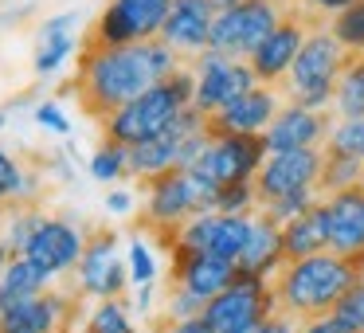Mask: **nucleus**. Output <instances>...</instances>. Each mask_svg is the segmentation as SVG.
<instances>
[{
    "label": "nucleus",
    "instance_id": "obj_1",
    "mask_svg": "<svg viewBox=\"0 0 364 333\" xmlns=\"http://www.w3.org/2000/svg\"><path fill=\"white\" fill-rule=\"evenodd\" d=\"M181 67H184L181 51H173L165 40H145V43H129V48H95V43H82L71 87L79 95L82 110L95 122H106L129 98L145 95L153 83L168 79Z\"/></svg>",
    "mask_w": 364,
    "mask_h": 333
},
{
    "label": "nucleus",
    "instance_id": "obj_2",
    "mask_svg": "<svg viewBox=\"0 0 364 333\" xmlns=\"http://www.w3.org/2000/svg\"><path fill=\"white\" fill-rule=\"evenodd\" d=\"M356 278H360L356 263L337 251H321V255H309V259H286L278 267V275L270 278L274 310L294 317V322L325 317Z\"/></svg>",
    "mask_w": 364,
    "mask_h": 333
},
{
    "label": "nucleus",
    "instance_id": "obj_3",
    "mask_svg": "<svg viewBox=\"0 0 364 333\" xmlns=\"http://www.w3.org/2000/svg\"><path fill=\"white\" fill-rule=\"evenodd\" d=\"M192 90H196L192 67H181V71H173L168 79L153 83L145 95L129 98V102L122 106V110H114L106 122H98V126H102V137L126 145V149H134V145H141V142H153V137H161L192 106Z\"/></svg>",
    "mask_w": 364,
    "mask_h": 333
},
{
    "label": "nucleus",
    "instance_id": "obj_4",
    "mask_svg": "<svg viewBox=\"0 0 364 333\" xmlns=\"http://www.w3.org/2000/svg\"><path fill=\"white\" fill-rule=\"evenodd\" d=\"M345 59H348V51L337 43L329 24H321L306 36L290 75L278 87L290 95V102L306 106V110H329L333 95H337V79L345 71Z\"/></svg>",
    "mask_w": 364,
    "mask_h": 333
},
{
    "label": "nucleus",
    "instance_id": "obj_5",
    "mask_svg": "<svg viewBox=\"0 0 364 333\" xmlns=\"http://www.w3.org/2000/svg\"><path fill=\"white\" fill-rule=\"evenodd\" d=\"M215 192L220 189H208L188 169L153 176V181H145V228L165 243L184 220H192L196 212H212Z\"/></svg>",
    "mask_w": 364,
    "mask_h": 333
},
{
    "label": "nucleus",
    "instance_id": "obj_6",
    "mask_svg": "<svg viewBox=\"0 0 364 333\" xmlns=\"http://www.w3.org/2000/svg\"><path fill=\"white\" fill-rule=\"evenodd\" d=\"M290 9L294 4H282V0H243L235 9L220 12L212 24V36H208V51L251 59V51L290 16Z\"/></svg>",
    "mask_w": 364,
    "mask_h": 333
},
{
    "label": "nucleus",
    "instance_id": "obj_7",
    "mask_svg": "<svg viewBox=\"0 0 364 333\" xmlns=\"http://www.w3.org/2000/svg\"><path fill=\"white\" fill-rule=\"evenodd\" d=\"M274 314V290H270V278L259 275H243L239 270L231 278V286H223L215 298L204 302V322L212 333H243L255 329L259 322Z\"/></svg>",
    "mask_w": 364,
    "mask_h": 333
},
{
    "label": "nucleus",
    "instance_id": "obj_8",
    "mask_svg": "<svg viewBox=\"0 0 364 333\" xmlns=\"http://www.w3.org/2000/svg\"><path fill=\"white\" fill-rule=\"evenodd\" d=\"M262 161H267L262 134H223V137L208 134V145L188 165V173H196L208 189H223V184L235 181H255Z\"/></svg>",
    "mask_w": 364,
    "mask_h": 333
},
{
    "label": "nucleus",
    "instance_id": "obj_9",
    "mask_svg": "<svg viewBox=\"0 0 364 333\" xmlns=\"http://www.w3.org/2000/svg\"><path fill=\"white\" fill-rule=\"evenodd\" d=\"M168 9H173V0H106L87 43H95V48H129V43L157 40Z\"/></svg>",
    "mask_w": 364,
    "mask_h": 333
},
{
    "label": "nucleus",
    "instance_id": "obj_10",
    "mask_svg": "<svg viewBox=\"0 0 364 333\" xmlns=\"http://www.w3.org/2000/svg\"><path fill=\"white\" fill-rule=\"evenodd\" d=\"M129 290V267L126 255L118 251V236L110 228L87 231V247L75 267V298H126Z\"/></svg>",
    "mask_w": 364,
    "mask_h": 333
},
{
    "label": "nucleus",
    "instance_id": "obj_11",
    "mask_svg": "<svg viewBox=\"0 0 364 333\" xmlns=\"http://www.w3.org/2000/svg\"><path fill=\"white\" fill-rule=\"evenodd\" d=\"M192 79H196L192 106H196L200 114L223 110V106L235 102L239 95L259 87V79H255L247 59H231V56H220V51H200L196 63H192Z\"/></svg>",
    "mask_w": 364,
    "mask_h": 333
},
{
    "label": "nucleus",
    "instance_id": "obj_12",
    "mask_svg": "<svg viewBox=\"0 0 364 333\" xmlns=\"http://www.w3.org/2000/svg\"><path fill=\"white\" fill-rule=\"evenodd\" d=\"M321 24H329V20H317V16H309L306 9L294 4L290 16H286L282 24H278L274 32H270L267 40L251 51V59H247L251 71H255V79L267 83V87H278V83L290 75V67H294V59H298L306 36L314 32V28H321Z\"/></svg>",
    "mask_w": 364,
    "mask_h": 333
},
{
    "label": "nucleus",
    "instance_id": "obj_13",
    "mask_svg": "<svg viewBox=\"0 0 364 333\" xmlns=\"http://www.w3.org/2000/svg\"><path fill=\"white\" fill-rule=\"evenodd\" d=\"M251 216L196 212L192 220H184L181 228L165 239V247H192V251L223 255V259L239 263V255H243V247H247V236H251Z\"/></svg>",
    "mask_w": 364,
    "mask_h": 333
},
{
    "label": "nucleus",
    "instance_id": "obj_14",
    "mask_svg": "<svg viewBox=\"0 0 364 333\" xmlns=\"http://www.w3.org/2000/svg\"><path fill=\"white\" fill-rule=\"evenodd\" d=\"M82 247H87V231L75 220H67V216H43L36 236L24 247V259H32L48 278H63V275H75V267L82 259Z\"/></svg>",
    "mask_w": 364,
    "mask_h": 333
},
{
    "label": "nucleus",
    "instance_id": "obj_15",
    "mask_svg": "<svg viewBox=\"0 0 364 333\" xmlns=\"http://www.w3.org/2000/svg\"><path fill=\"white\" fill-rule=\"evenodd\" d=\"M321 149H282V153H267V161L255 173V192H259V204L286 196L294 189H317V176H321Z\"/></svg>",
    "mask_w": 364,
    "mask_h": 333
},
{
    "label": "nucleus",
    "instance_id": "obj_16",
    "mask_svg": "<svg viewBox=\"0 0 364 333\" xmlns=\"http://www.w3.org/2000/svg\"><path fill=\"white\" fill-rule=\"evenodd\" d=\"M168 270H173V286L196 294L200 302L215 298L239 275V267L231 259L208 255V251H192V247H168Z\"/></svg>",
    "mask_w": 364,
    "mask_h": 333
},
{
    "label": "nucleus",
    "instance_id": "obj_17",
    "mask_svg": "<svg viewBox=\"0 0 364 333\" xmlns=\"http://www.w3.org/2000/svg\"><path fill=\"white\" fill-rule=\"evenodd\" d=\"M282 110L278 106V87H251L247 95H239L235 102H228L223 110L208 114V134L223 137V134H262V130L274 122V114Z\"/></svg>",
    "mask_w": 364,
    "mask_h": 333
},
{
    "label": "nucleus",
    "instance_id": "obj_18",
    "mask_svg": "<svg viewBox=\"0 0 364 333\" xmlns=\"http://www.w3.org/2000/svg\"><path fill=\"white\" fill-rule=\"evenodd\" d=\"M329 114L325 110H306V106L290 102L274 114L267 130H262V142L267 153H282V149H317V145L329 137Z\"/></svg>",
    "mask_w": 364,
    "mask_h": 333
},
{
    "label": "nucleus",
    "instance_id": "obj_19",
    "mask_svg": "<svg viewBox=\"0 0 364 333\" xmlns=\"http://www.w3.org/2000/svg\"><path fill=\"white\" fill-rule=\"evenodd\" d=\"M75 317V298L63 290H43L40 298L0 314V333H63Z\"/></svg>",
    "mask_w": 364,
    "mask_h": 333
},
{
    "label": "nucleus",
    "instance_id": "obj_20",
    "mask_svg": "<svg viewBox=\"0 0 364 333\" xmlns=\"http://www.w3.org/2000/svg\"><path fill=\"white\" fill-rule=\"evenodd\" d=\"M212 24H215L212 0H173V9H168L165 28H161L157 40H165L181 56H200V51H208Z\"/></svg>",
    "mask_w": 364,
    "mask_h": 333
},
{
    "label": "nucleus",
    "instance_id": "obj_21",
    "mask_svg": "<svg viewBox=\"0 0 364 333\" xmlns=\"http://www.w3.org/2000/svg\"><path fill=\"white\" fill-rule=\"evenodd\" d=\"M325 212H329V251L356 259L364 251V184L325 196Z\"/></svg>",
    "mask_w": 364,
    "mask_h": 333
},
{
    "label": "nucleus",
    "instance_id": "obj_22",
    "mask_svg": "<svg viewBox=\"0 0 364 333\" xmlns=\"http://www.w3.org/2000/svg\"><path fill=\"white\" fill-rule=\"evenodd\" d=\"M286 263L282 255V223L274 220L270 212H255L251 216V236H247V247L239 255L235 267L243 275H259V278H274L278 267Z\"/></svg>",
    "mask_w": 364,
    "mask_h": 333
},
{
    "label": "nucleus",
    "instance_id": "obj_23",
    "mask_svg": "<svg viewBox=\"0 0 364 333\" xmlns=\"http://www.w3.org/2000/svg\"><path fill=\"white\" fill-rule=\"evenodd\" d=\"M79 12H59V16L43 20L40 28V43H36V56H32V71L40 79H51L55 71H63L67 59L79 51Z\"/></svg>",
    "mask_w": 364,
    "mask_h": 333
},
{
    "label": "nucleus",
    "instance_id": "obj_24",
    "mask_svg": "<svg viewBox=\"0 0 364 333\" xmlns=\"http://www.w3.org/2000/svg\"><path fill=\"white\" fill-rule=\"evenodd\" d=\"M321 251H329V212H325V200H317L309 212L282 223V255L286 259H309Z\"/></svg>",
    "mask_w": 364,
    "mask_h": 333
},
{
    "label": "nucleus",
    "instance_id": "obj_25",
    "mask_svg": "<svg viewBox=\"0 0 364 333\" xmlns=\"http://www.w3.org/2000/svg\"><path fill=\"white\" fill-rule=\"evenodd\" d=\"M51 282H55V278H48L32 259L12 255V263L4 267V275H0V314L12 310V306H24V302L40 298L43 290H51Z\"/></svg>",
    "mask_w": 364,
    "mask_h": 333
},
{
    "label": "nucleus",
    "instance_id": "obj_26",
    "mask_svg": "<svg viewBox=\"0 0 364 333\" xmlns=\"http://www.w3.org/2000/svg\"><path fill=\"white\" fill-rule=\"evenodd\" d=\"M40 196V173L28 169L24 161H16L4 145H0V212L20 204H36Z\"/></svg>",
    "mask_w": 364,
    "mask_h": 333
},
{
    "label": "nucleus",
    "instance_id": "obj_27",
    "mask_svg": "<svg viewBox=\"0 0 364 333\" xmlns=\"http://www.w3.org/2000/svg\"><path fill=\"white\" fill-rule=\"evenodd\" d=\"M364 184V157H353V153H337V149H325L321 161V176H317V189L321 192H345Z\"/></svg>",
    "mask_w": 364,
    "mask_h": 333
},
{
    "label": "nucleus",
    "instance_id": "obj_28",
    "mask_svg": "<svg viewBox=\"0 0 364 333\" xmlns=\"http://www.w3.org/2000/svg\"><path fill=\"white\" fill-rule=\"evenodd\" d=\"M341 118H364V56H348L345 71L337 79V95H333Z\"/></svg>",
    "mask_w": 364,
    "mask_h": 333
},
{
    "label": "nucleus",
    "instance_id": "obj_29",
    "mask_svg": "<svg viewBox=\"0 0 364 333\" xmlns=\"http://www.w3.org/2000/svg\"><path fill=\"white\" fill-rule=\"evenodd\" d=\"M87 329L90 333H137V325L126 298H102L87 310Z\"/></svg>",
    "mask_w": 364,
    "mask_h": 333
},
{
    "label": "nucleus",
    "instance_id": "obj_30",
    "mask_svg": "<svg viewBox=\"0 0 364 333\" xmlns=\"http://www.w3.org/2000/svg\"><path fill=\"white\" fill-rule=\"evenodd\" d=\"M87 169H90V176H95V181L118 184L122 176H129V149H126V145H118V142H106V137H102V145L90 153Z\"/></svg>",
    "mask_w": 364,
    "mask_h": 333
},
{
    "label": "nucleus",
    "instance_id": "obj_31",
    "mask_svg": "<svg viewBox=\"0 0 364 333\" xmlns=\"http://www.w3.org/2000/svg\"><path fill=\"white\" fill-rule=\"evenodd\" d=\"M43 212L36 204H20V208H9V216H4V228H0V239L9 243L12 255H24L28 239L36 236V228H40Z\"/></svg>",
    "mask_w": 364,
    "mask_h": 333
},
{
    "label": "nucleus",
    "instance_id": "obj_32",
    "mask_svg": "<svg viewBox=\"0 0 364 333\" xmlns=\"http://www.w3.org/2000/svg\"><path fill=\"white\" fill-rule=\"evenodd\" d=\"M329 32L337 36V43L348 56H364V0L341 9L337 16H329Z\"/></svg>",
    "mask_w": 364,
    "mask_h": 333
},
{
    "label": "nucleus",
    "instance_id": "obj_33",
    "mask_svg": "<svg viewBox=\"0 0 364 333\" xmlns=\"http://www.w3.org/2000/svg\"><path fill=\"white\" fill-rule=\"evenodd\" d=\"M329 317L341 333H364V278H356V282L341 294L337 306L329 310Z\"/></svg>",
    "mask_w": 364,
    "mask_h": 333
},
{
    "label": "nucleus",
    "instance_id": "obj_34",
    "mask_svg": "<svg viewBox=\"0 0 364 333\" xmlns=\"http://www.w3.org/2000/svg\"><path fill=\"white\" fill-rule=\"evenodd\" d=\"M126 267H129V286H149L157 282V251L145 236H134L126 247Z\"/></svg>",
    "mask_w": 364,
    "mask_h": 333
},
{
    "label": "nucleus",
    "instance_id": "obj_35",
    "mask_svg": "<svg viewBox=\"0 0 364 333\" xmlns=\"http://www.w3.org/2000/svg\"><path fill=\"white\" fill-rule=\"evenodd\" d=\"M212 212H228V216H251V212H259V192H255V181L223 184V189L215 192Z\"/></svg>",
    "mask_w": 364,
    "mask_h": 333
},
{
    "label": "nucleus",
    "instance_id": "obj_36",
    "mask_svg": "<svg viewBox=\"0 0 364 333\" xmlns=\"http://www.w3.org/2000/svg\"><path fill=\"white\" fill-rule=\"evenodd\" d=\"M325 149H337V153H353V157H364V118H341L337 126H329Z\"/></svg>",
    "mask_w": 364,
    "mask_h": 333
},
{
    "label": "nucleus",
    "instance_id": "obj_37",
    "mask_svg": "<svg viewBox=\"0 0 364 333\" xmlns=\"http://www.w3.org/2000/svg\"><path fill=\"white\" fill-rule=\"evenodd\" d=\"M317 192H321V189H294V192L270 200V204H259V208H262V212H270L278 223H286V220H294V216L309 212V208L317 204Z\"/></svg>",
    "mask_w": 364,
    "mask_h": 333
},
{
    "label": "nucleus",
    "instance_id": "obj_38",
    "mask_svg": "<svg viewBox=\"0 0 364 333\" xmlns=\"http://www.w3.org/2000/svg\"><path fill=\"white\" fill-rule=\"evenodd\" d=\"M32 118H36V126H40V130H48V134H55V137L71 134V114H67L55 98H43V102L32 110Z\"/></svg>",
    "mask_w": 364,
    "mask_h": 333
},
{
    "label": "nucleus",
    "instance_id": "obj_39",
    "mask_svg": "<svg viewBox=\"0 0 364 333\" xmlns=\"http://www.w3.org/2000/svg\"><path fill=\"white\" fill-rule=\"evenodd\" d=\"M204 314V302L196 294L181 290V286H168L165 294V322H184V317H200Z\"/></svg>",
    "mask_w": 364,
    "mask_h": 333
},
{
    "label": "nucleus",
    "instance_id": "obj_40",
    "mask_svg": "<svg viewBox=\"0 0 364 333\" xmlns=\"http://www.w3.org/2000/svg\"><path fill=\"white\" fill-rule=\"evenodd\" d=\"M348 4H356V0H298V9H306L309 16H317V20L337 16V12L348 9Z\"/></svg>",
    "mask_w": 364,
    "mask_h": 333
},
{
    "label": "nucleus",
    "instance_id": "obj_41",
    "mask_svg": "<svg viewBox=\"0 0 364 333\" xmlns=\"http://www.w3.org/2000/svg\"><path fill=\"white\" fill-rule=\"evenodd\" d=\"M134 208H137V200H134V192H129V189L106 192V212H110V216H129Z\"/></svg>",
    "mask_w": 364,
    "mask_h": 333
},
{
    "label": "nucleus",
    "instance_id": "obj_42",
    "mask_svg": "<svg viewBox=\"0 0 364 333\" xmlns=\"http://www.w3.org/2000/svg\"><path fill=\"white\" fill-rule=\"evenodd\" d=\"M298 333H341V329L333 325V317L325 314V317H314V322H301Z\"/></svg>",
    "mask_w": 364,
    "mask_h": 333
},
{
    "label": "nucleus",
    "instance_id": "obj_43",
    "mask_svg": "<svg viewBox=\"0 0 364 333\" xmlns=\"http://www.w3.org/2000/svg\"><path fill=\"white\" fill-rule=\"evenodd\" d=\"M134 306L141 310V314H149V306H153V282H149V286H137V298H134Z\"/></svg>",
    "mask_w": 364,
    "mask_h": 333
},
{
    "label": "nucleus",
    "instance_id": "obj_44",
    "mask_svg": "<svg viewBox=\"0 0 364 333\" xmlns=\"http://www.w3.org/2000/svg\"><path fill=\"white\" fill-rule=\"evenodd\" d=\"M235 4H243V0H212L215 16H220V12H228V9H235Z\"/></svg>",
    "mask_w": 364,
    "mask_h": 333
},
{
    "label": "nucleus",
    "instance_id": "obj_45",
    "mask_svg": "<svg viewBox=\"0 0 364 333\" xmlns=\"http://www.w3.org/2000/svg\"><path fill=\"white\" fill-rule=\"evenodd\" d=\"M9 263H12V251H9V243L0 239V275H4V267H9Z\"/></svg>",
    "mask_w": 364,
    "mask_h": 333
},
{
    "label": "nucleus",
    "instance_id": "obj_46",
    "mask_svg": "<svg viewBox=\"0 0 364 333\" xmlns=\"http://www.w3.org/2000/svg\"><path fill=\"white\" fill-rule=\"evenodd\" d=\"M12 110H16V106H0V130H4V126L12 122Z\"/></svg>",
    "mask_w": 364,
    "mask_h": 333
},
{
    "label": "nucleus",
    "instance_id": "obj_47",
    "mask_svg": "<svg viewBox=\"0 0 364 333\" xmlns=\"http://www.w3.org/2000/svg\"><path fill=\"white\" fill-rule=\"evenodd\" d=\"M63 333H90V329H87V325H75V322H71V325H67Z\"/></svg>",
    "mask_w": 364,
    "mask_h": 333
},
{
    "label": "nucleus",
    "instance_id": "obj_48",
    "mask_svg": "<svg viewBox=\"0 0 364 333\" xmlns=\"http://www.w3.org/2000/svg\"><path fill=\"white\" fill-rule=\"evenodd\" d=\"M353 263H356V270H360V278H364V251H360V255H356V259H353Z\"/></svg>",
    "mask_w": 364,
    "mask_h": 333
},
{
    "label": "nucleus",
    "instance_id": "obj_49",
    "mask_svg": "<svg viewBox=\"0 0 364 333\" xmlns=\"http://www.w3.org/2000/svg\"><path fill=\"white\" fill-rule=\"evenodd\" d=\"M0 228H4V220H0Z\"/></svg>",
    "mask_w": 364,
    "mask_h": 333
}]
</instances>
